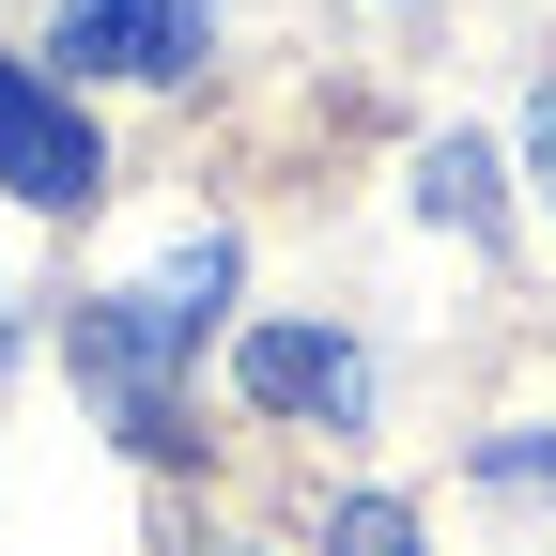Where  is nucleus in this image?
Instances as JSON below:
<instances>
[{
    "label": "nucleus",
    "instance_id": "obj_1",
    "mask_svg": "<svg viewBox=\"0 0 556 556\" xmlns=\"http://www.w3.org/2000/svg\"><path fill=\"white\" fill-rule=\"evenodd\" d=\"M232 294V248L201 232L170 278H124L109 309H78V387H93V417L109 433H139V448H186L170 433V371H186V340H201V309Z\"/></svg>",
    "mask_w": 556,
    "mask_h": 556
},
{
    "label": "nucleus",
    "instance_id": "obj_2",
    "mask_svg": "<svg viewBox=\"0 0 556 556\" xmlns=\"http://www.w3.org/2000/svg\"><path fill=\"white\" fill-rule=\"evenodd\" d=\"M0 186L31 201V217H78L109 186V139L62 109V78H31V62H0Z\"/></svg>",
    "mask_w": 556,
    "mask_h": 556
},
{
    "label": "nucleus",
    "instance_id": "obj_3",
    "mask_svg": "<svg viewBox=\"0 0 556 556\" xmlns=\"http://www.w3.org/2000/svg\"><path fill=\"white\" fill-rule=\"evenodd\" d=\"M47 62L186 93V78H201V16H186V0H62V16H47Z\"/></svg>",
    "mask_w": 556,
    "mask_h": 556
},
{
    "label": "nucleus",
    "instance_id": "obj_4",
    "mask_svg": "<svg viewBox=\"0 0 556 556\" xmlns=\"http://www.w3.org/2000/svg\"><path fill=\"white\" fill-rule=\"evenodd\" d=\"M232 387H248L263 417H309V433H356V417H371V356H356L340 325H248Z\"/></svg>",
    "mask_w": 556,
    "mask_h": 556
},
{
    "label": "nucleus",
    "instance_id": "obj_5",
    "mask_svg": "<svg viewBox=\"0 0 556 556\" xmlns=\"http://www.w3.org/2000/svg\"><path fill=\"white\" fill-rule=\"evenodd\" d=\"M340 556H433V541H417V510H387V495H356V510H340Z\"/></svg>",
    "mask_w": 556,
    "mask_h": 556
},
{
    "label": "nucleus",
    "instance_id": "obj_6",
    "mask_svg": "<svg viewBox=\"0 0 556 556\" xmlns=\"http://www.w3.org/2000/svg\"><path fill=\"white\" fill-rule=\"evenodd\" d=\"M526 139H541V186H556V93H541V109H526Z\"/></svg>",
    "mask_w": 556,
    "mask_h": 556
},
{
    "label": "nucleus",
    "instance_id": "obj_7",
    "mask_svg": "<svg viewBox=\"0 0 556 556\" xmlns=\"http://www.w3.org/2000/svg\"><path fill=\"white\" fill-rule=\"evenodd\" d=\"M0 356H16V325H0Z\"/></svg>",
    "mask_w": 556,
    "mask_h": 556
}]
</instances>
